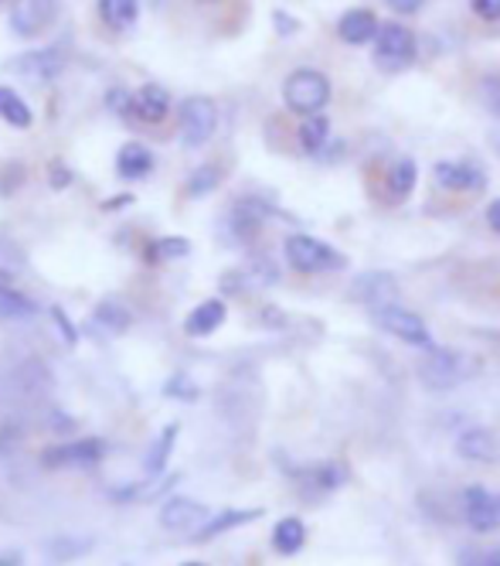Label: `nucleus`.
I'll return each instance as SVG.
<instances>
[{
  "label": "nucleus",
  "instance_id": "1",
  "mask_svg": "<svg viewBox=\"0 0 500 566\" xmlns=\"http://www.w3.org/2000/svg\"><path fill=\"white\" fill-rule=\"evenodd\" d=\"M477 376V358L456 352V348H426V358L419 361V382L429 392H449L460 382Z\"/></svg>",
  "mask_w": 500,
  "mask_h": 566
},
{
  "label": "nucleus",
  "instance_id": "2",
  "mask_svg": "<svg viewBox=\"0 0 500 566\" xmlns=\"http://www.w3.org/2000/svg\"><path fill=\"white\" fill-rule=\"evenodd\" d=\"M283 256L297 273H330V270H344L348 256L341 250H333L330 242L307 235V232H294L283 242Z\"/></svg>",
  "mask_w": 500,
  "mask_h": 566
},
{
  "label": "nucleus",
  "instance_id": "3",
  "mask_svg": "<svg viewBox=\"0 0 500 566\" xmlns=\"http://www.w3.org/2000/svg\"><path fill=\"white\" fill-rule=\"evenodd\" d=\"M283 103L289 113L310 116L330 103V78L320 69H297L283 78Z\"/></svg>",
  "mask_w": 500,
  "mask_h": 566
},
{
  "label": "nucleus",
  "instance_id": "4",
  "mask_svg": "<svg viewBox=\"0 0 500 566\" xmlns=\"http://www.w3.org/2000/svg\"><path fill=\"white\" fill-rule=\"evenodd\" d=\"M178 130L184 147H204L219 130V103L212 96H188L178 113Z\"/></svg>",
  "mask_w": 500,
  "mask_h": 566
},
{
  "label": "nucleus",
  "instance_id": "5",
  "mask_svg": "<svg viewBox=\"0 0 500 566\" xmlns=\"http://www.w3.org/2000/svg\"><path fill=\"white\" fill-rule=\"evenodd\" d=\"M371 317H374V325H379L382 332H389L392 338H398L405 345H415V348H433L429 325L415 311L402 307L398 301L395 304H385L379 311H371Z\"/></svg>",
  "mask_w": 500,
  "mask_h": 566
},
{
  "label": "nucleus",
  "instance_id": "6",
  "mask_svg": "<svg viewBox=\"0 0 500 566\" xmlns=\"http://www.w3.org/2000/svg\"><path fill=\"white\" fill-rule=\"evenodd\" d=\"M415 52H419V42H415V34L398 21L382 24L379 38H374V62L382 69H405L415 62Z\"/></svg>",
  "mask_w": 500,
  "mask_h": 566
},
{
  "label": "nucleus",
  "instance_id": "7",
  "mask_svg": "<svg viewBox=\"0 0 500 566\" xmlns=\"http://www.w3.org/2000/svg\"><path fill=\"white\" fill-rule=\"evenodd\" d=\"M109 454L106 440L99 437H82V440H68V443H55L45 454H41V464L58 471V468H96L103 464Z\"/></svg>",
  "mask_w": 500,
  "mask_h": 566
},
{
  "label": "nucleus",
  "instance_id": "8",
  "mask_svg": "<svg viewBox=\"0 0 500 566\" xmlns=\"http://www.w3.org/2000/svg\"><path fill=\"white\" fill-rule=\"evenodd\" d=\"M62 14V0H14L11 8V28L21 38L45 34Z\"/></svg>",
  "mask_w": 500,
  "mask_h": 566
},
{
  "label": "nucleus",
  "instance_id": "9",
  "mask_svg": "<svg viewBox=\"0 0 500 566\" xmlns=\"http://www.w3.org/2000/svg\"><path fill=\"white\" fill-rule=\"evenodd\" d=\"M276 209L263 198H238L225 216V229L235 242H253Z\"/></svg>",
  "mask_w": 500,
  "mask_h": 566
},
{
  "label": "nucleus",
  "instance_id": "10",
  "mask_svg": "<svg viewBox=\"0 0 500 566\" xmlns=\"http://www.w3.org/2000/svg\"><path fill=\"white\" fill-rule=\"evenodd\" d=\"M286 474L297 478L307 495H330V492L344 489L351 478L348 464H341V461H320V464H307V468L286 471Z\"/></svg>",
  "mask_w": 500,
  "mask_h": 566
},
{
  "label": "nucleus",
  "instance_id": "11",
  "mask_svg": "<svg viewBox=\"0 0 500 566\" xmlns=\"http://www.w3.org/2000/svg\"><path fill=\"white\" fill-rule=\"evenodd\" d=\"M351 301H361L368 311H379L385 304H395L398 301V280L385 270H371V273H361L351 287Z\"/></svg>",
  "mask_w": 500,
  "mask_h": 566
},
{
  "label": "nucleus",
  "instance_id": "12",
  "mask_svg": "<svg viewBox=\"0 0 500 566\" xmlns=\"http://www.w3.org/2000/svg\"><path fill=\"white\" fill-rule=\"evenodd\" d=\"M436 181L446 188V191H483L487 188V171L477 160H439L433 168Z\"/></svg>",
  "mask_w": 500,
  "mask_h": 566
},
{
  "label": "nucleus",
  "instance_id": "13",
  "mask_svg": "<svg viewBox=\"0 0 500 566\" xmlns=\"http://www.w3.org/2000/svg\"><path fill=\"white\" fill-rule=\"evenodd\" d=\"M208 518H212L208 505L184 499V495H171L160 505V525L171 533H191V530H198V525H204Z\"/></svg>",
  "mask_w": 500,
  "mask_h": 566
},
{
  "label": "nucleus",
  "instance_id": "14",
  "mask_svg": "<svg viewBox=\"0 0 500 566\" xmlns=\"http://www.w3.org/2000/svg\"><path fill=\"white\" fill-rule=\"evenodd\" d=\"M464 515L474 533H493L500 522V499H493L480 484H470L464 492Z\"/></svg>",
  "mask_w": 500,
  "mask_h": 566
},
{
  "label": "nucleus",
  "instance_id": "15",
  "mask_svg": "<svg viewBox=\"0 0 500 566\" xmlns=\"http://www.w3.org/2000/svg\"><path fill=\"white\" fill-rule=\"evenodd\" d=\"M379 31H382V21L374 18V11H368V8H351L338 21V38H341L344 45H354V49L374 45Z\"/></svg>",
  "mask_w": 500,
  "mask_h": 566
},
{
  "label": "nucleus",
  "instance_id": "16",
  "mask_svg": "<svg viewBox=\"0 0 500 566\" xmlns=\"http://www.w3.org/2000/svg\"><path fill=\"white\" fill-rule=\"evenodd\" d=\"M167 113H171V93H167L163 86L147 83V86H140L134 93L130 119H140V124H147V127H157V124H163V119H167Z\"/></svg>",
  "mask_w": 500,
  "mask_h": 566
},
{
  "label": "nucleus",
  "instance_id": "17",
  "mask_svg": "<svg viewBox=\"0 0 500 566\" xmlns=\"http://www.w3.org/2000/svg\"><path fill=\"white\" fill-rule=\"evenodd\" d=\"M456 454L470 464H493L497 461V437L487 427H470L456 437Z\"/></svg>",
  "mask_w": 500,
  "mask_h": 566
},
{
  "label": "nucleus",
  "instance_id": "18",
  "mask_svg": "<svg viewBox=\"0 0 500 566\" xmlns=\"http://www.w3.org/2000/svg\"><path fill=\"white\" fill-rule=\"evenodd\" d=\"M225 317H228V307H225L222 297L201 301V304L188 314V321H184V335H191V338H208V335H215V332L225 325Z\"/></svg>",
  "mask_w": 500,
  "mask_h": 566
},
{
  "label": "nucleus",
  "instance_id": "19",
  "mask_svg": "<svg viewBox=\"0 0 500 566\" xmlns=\"http://www.w3.org/2000/svg\"><path fill=\"white\" fill-rule=\"evenodd\" d=\"M68 62L65 45H49V49H38L18 59V72L31 75V78H55Z\"/></svg>",
  "mask_w": 500,
  "mask_h": 566
},
{
  "label": "nucleus",
  "instance_id": "20",
  "mask_svg": "<svg viewBox=\"0 0 500 566\" xmlns=\"http://www.w3.org/2000/svg\"><path fill=\"white\" fill-rule=\"evenodd\" d=\"M256 518H263V509H225V512L208 518L201 530L194 533V539L208 543V539H215L222 533H232V530H238V525H248V522H256Z\"/></svg>",
  "mask_w": 500,
  "mask_h": 566
},
{
  "label": "nucleus",
  "instance_id": "21",
  "mask_svg": "<svg viewBox=\"0 0 500 566\" xmlns=\"http://www.w3.org/2000/svg\"><path fill=\"white\" fill-rule=\"evenodd\" d=\"M153 171V154L150 147L130 140V144H123L119 154H116V175L119 178H127V181H140Z\"/></svg>",
  "mask_w": 500,
  "mask_h": 566
},
{
  "label": "nucleus",
  "instance_id": "22",
  "mask_svg": "<svg viewBox=\"0 0 500 566\" xmlns=\"http://www.w3.org/2000/svg\"><path fill=\"white\" fill-rule=\"evenodd\" d=\"M304 546H307V525H304V518H297V515L279 518L276 530H273V549L279 556H297Z\"/></svg>",
  "mask_w": 500,
  "mask_h": 566
},
{
  "label": "nucleus",
  "instance_id": "23",
  "mask_svg": "<svg viewBox=\"0 0 500 566\" xmlns=\"http://www.w3.org/2000/svg\"><path fill=\"white\" fill-rule=\"evenodd\" d=\"M178 433H181L178 423H167V427L157 433V440L150 443V451H147V458H143V471H147L150 478H160V474H163L167 461H171V454H174Z\"/></svg>",
  "mask_w": 500,
  "mask_h": 566
},
{
  "label": "nucleus",
  "instance_id": "24",
  "mask_svg": "<svg viewBox=\"0 0 500 566\" xmlns=\"http://www.w3.org/2000/svg\"><path fill=\"white\" fill-rule=\"evenodd\" d=\"M297 140H300V150L304 154L317 157L323 150V144L330 140V116H323V109L304 116L300 119V130H297Z\"/></svg>",
  "mask_w": 500,
  "mask_h": 566
},
{
  "label": "nucleus",
  "instance_id": "25",
  "mask_svg": "<svg viewBox=\"0 0 500 566\" xmlns=\"http://www.w3.org/2000/svg\"><path fill=\"white\" fill-rule=\"evenodd\" d=\"M415 181H419V165H415L412 157H398L389 168V178H385L392 201H405L415 191Z\"/></svg>",
  "mask_w": 500,
  "mask_h": 566
},
{
  "label": "nucleus",
  "instance_id": "26",
  "mask_svg": "<svg viewBox=\"0 0 500 566\" xmlns=\"http://www.w3.org/2000/svg\"><path fill=\"white\" fill-rule=\"evenodd\" d=\"M99 18L113 31H130L140 18V0H99Z\"/></svg>",
  "mask_w": 500,
  "mask_h": 566
},
{
  "label": "nucleus",
  "instance_id": "27",
  "mask_svg": "<svg viewBox=\"0 0 500 566\" xmlns=\"http://www.w3.org/2000/svg\"><path fill=\"white\" fill-rule=\"evenodd\" d=\"M0 119H4V124H11V127H18V130H28L34 124L31 106L11 86H0Z\"/></svg>",
  "mask_w": 500,
  "mask_h": 566
},
{
  "label": "nucleus",
  "instance_id": "28",
  "mask_svg": "<svg viewBox=\"0 0 500 566\" xmlns=\"http://www.w3.org/2000/svg\"><path fill=\"white\" fill-rule=\"evenodd\" d=\"M191 253V239L188 235H160L153 242H147V263H171V260H181Z\"/></svg>",
  "mask_w": 500,
  "mask_h": 566
},
{
  "label": "nucleus",
  "instance_id": "29",
  "mask_svg": "<svg viewBox=\"0 0 500 566\" xmlns=\"http://www.w3.org/2000/svg\"><path fill=\"white\" fill-rule=\"evenodd\" d=\"M93 325L103 328V332H109V335H123V332L134 325V314L123 307V304H116V301H103L93 311Z\"/></svg>",
  "mask_w": 500,
  "mask_h": 566
},
{
  "label": "nucleus",
  "instance_id": "30",
  "mask_svg": "<svg viewBox=\"0 0 500 566\" xmlns=\"http://www.w3.org/2000/svg\"><path fill=\"white\" fill-rule=\"evenodd\" d=\"M38 311V304L31 297H24L21 291L8 287V283H0V317L4 321H21V317H31Z\"/></svg>",
  "mask_w": 500,
  "mask_h": 566
},
{
  "label": "nucleus",
  "instance_id": "31",
  "mask_svg": "<svg viewBox=\"0 0 500 566\" xmlns=\"http://www.w3.org/2000/svg\"><path fill=\"white\" fill-rule=\"evenodd\" d=\"M222 178H225L222 165H201L198 171H191L184 191H188L191 198H204V195H212V191L222 185Z\"/></svg>",
  "mask_w": 500,
  "mask_h": 566
},
{
  "label": "nucleus",
  "instance_id": "32",
  "mask_svg": "<svg viewBox=\"0 0 500 566\" xmlns=\"http://www.w3.org/2000/svg\"><path fill=\"white\" fill-rule=\"evenodd\" d=\"M93 546H96L93 539H52L45 549H49V559H52V563H68V559L86 556Z\"/></svg>",
  "mask_w": 500,
  "mask_h": 566
},
{
  "label": "nucleus",
  "instance_id": "33",
  "mask_svg": "<svg viewBox=\"0 0 500 566\" xmlns=\"http://www.w3.org/2000/svg\"><path fill=\"white\" fill-rule=\"evenodd\" d=\"M163 396H171V399H188V402H194L198 399V386L188 379V376H174V379H167V386H163Z\"/></svg>",
  "mask_w": 500,
  "mask_h": 566
},
{
  "label": "nucleus",
  "instance_id": "34",
  "mask_svg": "<svg viewBox=\"0 0 500 566\" xmlns=\"http://www.w3.org/2000/svg\"><path fill=\"white\" fill-rule=\"evenodd\" d=\"M106 106L116 113V116H123V119H130V113H134V93L130 90H109V96H106Z\"/></svg>",
  "mask_w": 500,
  "mask_h": 566
},
{
  "label": "nucleus",
  "instance_id": "35",
  "mask_svg": "<svg viewBox=\"0 0 500 566\" xmlns=\"http://www.w3.org/2000/svg\"><path fill=\"white\" fill-rule=\"evenodd\" d=\"M456 566H500V549H467Z\"/></svg>",
  "mask_w": 500,
  "mask_h": 566
},
{
  "label": "nucleus",
  "instance_id": "36",
  "mask_svg": "<svg viewBox=\"0 0 500 566\" xmlns=\"http://www.w3.org/2000/svg\"><path fill=\"white\" fill-rule=\"evenodd\" d=\"M483 103H487V109L500 119V72L483 75Z\"/></svg>",
  "mask_w": 500,
  "mask_h": 566
},
{
  "label": "nucleus",
  "instance_id": "37",
  "mask_svg": "<svg viewBox=\"0 0 500 566\" xmlns=\"http://www.w3.org/2000/svg\"><path fill=\"white\" fill-rule=\"evenodd\" d=\"M470 11L480 18V21H500V0H470Z\"/></svg>",
  "mask_w": 500,
  "mask_h": 566
},
{
  "label": "nucleus",
  "instance_id": "38",
  "mask_svg": "<svg viewBox=\"0 0 500 566\" xmlns=\"http://www.w3.org/2000/svg\"><path fill=\"white\" fill-rule=\"evenodd\" d=\"M348 157V144L344 140H327L323 150L317 154V160H323V165H333V160H344Z\"/></svg>",
  "mask_w": 500,
  "mask_h": 566
},
{
  "label": "nucleus",
  "instance_id": "39",
  "mask_svg": "<svg viewBox=\"0 0 500 566\" xmlns=\"http://www.w3.org/2000/svg\"><path fill=\"white\" fill-rule=\"evenodd\" d=\"M49 181L55 185V188H68L72 185V171L65 168V160H49Z\"/></svg>",
  "mask_w": 500,
  "mask_h": 566
},
{
  "label": "nucleus",
  "instance_id": "40",
  "mask_svg": "<svg viewBox=\"0 0 500 566\" xmlns=\"http://www.w3.org/2000/svg\"><path fill=\"white\" fill-rule=\"evenodd\" d=\"M18 440H21V427H14V423H0V458H4Z\"/></svg>",
  "mask_w": 500,
  "mask_h": 566
},
{
  "label": "nucleus",
  "instance_id": "41",
  "mask_svg": "<svg viewBox=\"0 0 500 566\" xmlns=\"http://www.w3.org/2000/svg\"><path fill=\"white\" fill-rule=\"evenodd\" d=\"M273 24H276V31H279L283 38H289V34H297V31H300V21H297V18H289L286 11H276V14H273Z\"/></svg>",
  "mask_w": 500,
  "mask_h": 566
},
{
  "label": "nucleus",
  "instance_id": "42",
  "mask_svg": "<svg viewBox=\"0 0 500 566\" xmlns=\"http://www.w3.org/2000/svg\"><path fill=\"white\" fill-rule=\"evenodd\" d=\"M395 14H419L426 8V0H385Z\"/></svg>",
  "mask_w": 500,
  "mask_h": 566
},
{
  "label": "nucleus",
  "instance_id": "43",
  "mask_svg": "<svg viewBox=\"0 0 500 566\" xmlns=\"http://www.w3.org/2000/svg\"><path fill=\"white\" fill-rule=\"evenodd\" d=\"M4 171H8V175H4V181H0V191L11 195V191H14V185H18V181H24V168H21V165H8Z\"/></svg>",
  "mask_w": 500,
  "mask_h": 566
},
{
  "label": "nucleus",
  "instance_id": "44",
  "mask_svg": "<svg viewBox=\"0 0 500 566\" xmlns=\"http://www.w3.org/2000/svg\"><path fill=\"white\" fill-rule=\"evenodd\" d=\"M487 226L500 235V198H493L490 206H487Z\"/></svg>",
  "mask_w": 500,
  "mask_h": 566
},
{
  "label": "nucleus",
  "instance_id": "45",
  "mask_svg": "<svg viewBox=\"0 0 500 566\" xmlns=\"http://www.w3.org/2000/svg\"><path fill=\"white\" fill-rule=\"evenodd\" d=\"M0 566H24V556L18 549H8V553H0Z\"/></svg>",
  "mask_w": 500,
  "mask_h": 566
},
{
  "label": "nucleus",
  "instance_id": "46",
  "mask_svg": "<svg viewBox=\"0 0 500 566\" xmlns=\"http://www.w3.org/2000/svg\"><path fill=\"white\" fill-rule=\"evenodd\" d=\"M127 206H134V195H116L113 201H106V212H113V209H127Z\"/></svg>",
  "mask_w": 500,
  "mask_h": 566
},
{
  "label": "nucleus",
  "instance_id": "47",
  "mask_svg": "<svg viewBox=\"0 0 500 566\" xmlns=\"http://www.w3.org/2000/svg\"><path fill=\"white\" fill-rule=\"evenodd\" d=\"M55 321H58V325H62V332H65V338H68V342H75V338H78V335H75V328L68 325V317H65V314H62L58 307H55Z\"/></svg>",
  "mask_w": 500,
  "mask_h": 566
},
{
  "label": "nucleus",
  "instance_id": "48",
  "mask_svg": "<svg viewBox=\"0 0 500 566\" xmlns=\"http://www.w3.org/2000/svg\"><path fill=\"white\" fill-rule=\"evenodd\" d=\"M490 140H493V150L500 154V130H493V134H490Z\"/></svg>",
  "mask_w": 500,
  "mask_h": 566
},
{
  "label": "nucleus",
  "instance_id": "49",
  "mask_svg": "<svg viewBox=\"0 0 500 566\" xmlns=\"http://www.w3.org/2000/svg\"><path fill=\"white\" fill-rule=\"evenodd\" d=\"M181 566H204V563H181Z\"/></svg>",
  "mask_w": 500,
  "mask_h": 566
}]
</instances>
